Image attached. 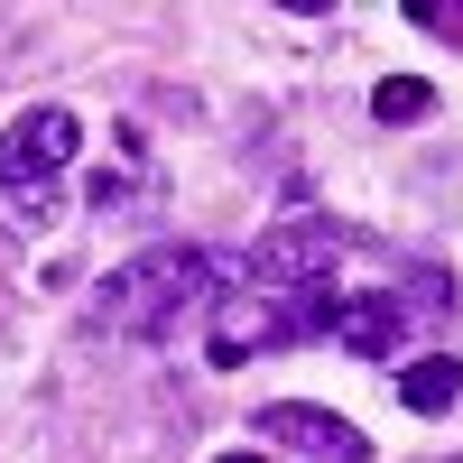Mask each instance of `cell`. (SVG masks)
I'll list each match as a JSON object with an SVG mask.
<instances>
[{
	"label": "cell",
	"mask_w": 463,
	"mask_h": 463,
	"mask_svg": "<svg viewBox=\"0 0 463 463\" xmlns=\"http://www.w3.org/2000/svg\"><path fill=\"white\" fill-rule=\"evenodd\" d=\"M241 260H213V250H195V241H158V250H139V260H121L111 279L93 288V325L102 334H167L185 306H213V288L232 279Z\"/></svg>",
	"instance_id": "6da1fadb"
},
{
	"label": "cell",
	"mask_w": 463,
	"mask_h": 463,
	"mask_svg": "<svg viewBox=\"0 0 463 463\" xmlns=\"http://www.w3.org/2000/svg\"><path fill=\"white\" fill-rule=\"evenodd\" d=\"M334 260H343V232L334 222H316V213H297V222H279V232H260V241L241 250V269L260 288H334Z\"/></svg>",
	"instance_id": "7a4b0ae2"
},
{
	"label": "cell",
	"mask_w": 463,
	"mask_h": 463,
	"mask_svg": "<svg viewBox=\"0 0 463 463\" xmlns=\"http://www.w3.org/2000/svg\"><path fill=\"white\" fill-rule=\"evenodd\" d=\"M84 148V121H74L65 102H37V111H19L10 130H0V185L10 195H47V176Z\"/></svg>",
	"instance_id": "3957f363"
},
{
	"label": "cell",
	"mask_w": 463,
	"mask_h": 463,
	"mask_svg": "<svg viewBox=\"0 0 463 463\" xmlns=\"http://www.w3.org/2000/svg\"><path fill=\"white\" fill-rule=\"evenodd\" d=\"M260 436H269V445H297L306 463H371V436L353 427V417H334V408H306V399H279V408H260Z\"/></svg>",
	"instance_id": "277c9868"
},
{
	"label": "cell",
	"mask_w": 463,
	"mask_h": 463,
	"mask_svg": "<svg viewBox=\"0 0 463 463\" xmlns=\"http://www.w3.org/2000/svg\"><path fill=\"white\" fill-rule=\"evenodd\" d=\"M325 334H334L353 362H390L399 343H408V316H399L390 297H334V325H325Z\"/></svg>",
	"instance_id": "5b68a950"
},
{
	"label": "cell",
	"mask_w": 463,
	"mask_h": 463,
	"mask_svg": "<svg viewBox=\"0 0 463 463\" xmlns=\"http://www.w3.org/2000/svg\"><path fill=\"white\" fill-rule=\"evenodd\" d=\"M454 399H463V362H454V353H417V362L399 371V408H408V417H445Z\"/></svg>",
	"instance_id": "8992f818"
},
{
	"label": "cell",
	"mask_w": 463,
	"mask_h": 463,
	"mask_svg": "<svg viewBox=\"0 0 463 463\" xmlns=\"http://www.w3.org/2000/svg\"><path fill=\"white\" fill-rule=\"evenodd\" d=\"M390 306H399V316H417V325H454V269H436V260H417L408 279L390 288Z\"/></svg>",
	"instance_id": "52a82bcc"
},
{
	"label": "cell",
	"mask_w": 463,
	"mask_h": 463,
	"mask_svg": "<svg viewBox=\"0 0 463 463\" xmlns=\"http://www.w3.org/2000/svg\"><path fill=\"white\" fill-rule=\"evenodd\" d=\"M371 111H380V121H427V111H436V84H427V74H390V84L371 93Z\"/></svg>",
	"instance_id": "ba28073f"
},
{
	"label": "cell",
	"mask_w": 463,
	"mask_h": 463,
	"mask_svg": "<svg viewBox=\"0 0 463 463\" xmlns=\"http://www.w3.org/2000/svg\"><path fill=\"white\" fill-rule=\"evenodd\" d=\"M213 463H269V454H213Z\"/></svg>",
	"instance_id": "9c48e42d"
}]
</instances>
